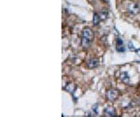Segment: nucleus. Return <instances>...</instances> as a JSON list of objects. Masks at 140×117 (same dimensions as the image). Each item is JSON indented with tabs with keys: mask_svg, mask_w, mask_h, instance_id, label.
<instances>
[{
	"mask_svg": "<svg viewBox=\"0 0 140 117\" xmlns=\"http://www.w3.org/2000/svg\"><path fill=\"white\" fill-rule=\"evenodd\" d=\"M119 96V92L118 90H116V89H108L106 91V97L108 98V100H115L116 98H118Z\"/></svg>",
	"mask_w": 140,
	"mask_h": 117,
	"instance_id": "obj_1",
	"label": "nucleus"
},
{
	"mask_svg": "<svg viewBox=\"0 0 140 117\" xmlns=\"http://www.w3.org/2000/svg\"><path fill=\"white\" fill-rule=\"evenodd\" d=\"M82 37L87 38V39L93 40V31H92L91 28H89V27L84 28V29L82 30Z\"/></svg>",
	"mask_w": 140,
	"mask_h": 117,
	"instance_id": "obj_2",
	"label": "nucleus"
},
{
	"mask_svg": "<svg viewBox=\"0 0 140 117\" xmlns=\"http://www.w3.org/2000/svg\"><path fill=\"white\" fill-rule=\"evenodd\" d=\"M128 10H129L132 14H137L140 11L139 7H138L135 3H131V4H129V6H128Z\"/></svg>",
	"mask_w": 140,
	"mask_h": 117,
	"instance_id": "obj_3",
	"label": "nucleus"
},
{
	"mask_svg": "<svg viewBox=\"0 0 140 117\" xmlns=\"http://www.w3.org/2000/svg\"><path fill=\"white\" fill-rule=\"evenodd\" d=\"M104 115L106 117H112L116 115L115 109L112 107H106L105 110H104Z\"/></svg>",
	"mask_w": 140,
	"mask_h": 117,
	"instance_id": "obj_4",
	"label": "nucleus"
},
{
	"mask_svg": "<svg viewBox=\"0 0 140 117\" xmlns=\"http://www.w3.org/2000/svg\"><path fill=\"white\" fill-rule=\"evenodd\" d=\"M98 65H99V60L96 58H92L90 60H88V62H87V67L89 68H94L96 67H98Z\"/></svg>",
	"mask_w": 140,
	"mask_h": 117,
	"instance_id": "obj_5",
	"label": "nucleus"
},
{
	"mask_svg": "<svg viewBox=\"0 0 140 117\" xmlns=\"http://www.w3.org/2000/svg\"><path fill=\"white\" fill-rule=\"evenodd\" d=\"M91 42H92L91 39L82 37V39H81V46L83 47V49H88L89 47H90V45H91Z\"/></svg>",
	"mask_w": 140,
	"mask_h": 117,
	"instance_id": "obj_6",
	"label": "nucleus"
},
{
	"mask_svg": "<svg viewBox=\"0 0 140 117\" xmlns=\"http://www.w3.org/2000/svg\"><path fill=\"white\" fill-rule=\"evenodd\" d=\"M101 21L100 15L98 13H93V25H98L99 23Z\"/></svg>",
	"mask_w": 140,
	"mask_h": 117,
	"instance_id": "obj_7",
	"label": "nucleus"
},
{
	"mask_svg": "<svg viewBox=\"0 0 140 117\" xmlns=\"http://www.w3.org/2000/svg\"><path fill=\"white\" fill-rule=\"evenodd\" d=\"M120 79H121V81H122L123 83H128L130 82V77H129L127 72H122V73L120 74Z\"/></svg>",
	"mask_w": 140,
	"mask_h": 117,
	"instance_id": "obj_8",
	"label": "nucleus"
},
{
	"mask_svg": "<svg viewBox=\"0 0 140 117\" xmlns=\"http://www.w3.org/2000/svg\"><path fill=\"white\" fill-rule=\"evenodd\" d=\"M64 89L70 93H73L74 90H75V86H74V84H72V83H68V84L64 87Z\"/></svg>",
	"mask_w": 140,
	"mask_h": 117,
	"instance_id": "obj_9",
	"label": "nucleus"
},
{
	"mask_svg": "<svg viewBox=\"0 0 140 117\" xmlns=\"http://www.w3.org/2000/svg\"><path fill=\"white\" fill-rule=\"evenodd\" d=\"M108 11H102V12L100 13V18H101V20H106V17H108Z\"/></svg>",
	"mask_w": 140,
	"mask_h": 117,
	"instance_id": "obj_10",
	"label": "nucleus"
},
{
	"mask_svg": "<svg viewBox=\"0 0 140 117\" xmlns=\"http://www.w3.org/2000/svg\"><path fill=\"white\" fill-rule=\"evenodd\" d=\"M121 45H123V41H122V39H117V46H121Z\"/></svg>",
	"mask_w": 140,
	"mask_h": 117,
	"instance_id": "obj_11",
	"label": "nucleus"
},
{
	"mask_svg": "<svg viewBox=\"0 0 140 117\" xmlns=\"http://www.w3.org/2000/svg\"><path fill=\"white\" fill-rule=\"evenodd\" d=\"M128 48L130 50H132V51H134V46H133V43H131V42H128Z\"/></svg>",
	"mask_w": 140,
	"mask_h": 117,
	"instance_id": "obj_12",
	"label": "nucleus"
},
{
	"mask_svg": "<svg viewBox=\"0 0 140 117\" xmlns=\"http://www.w3.org/2000/svg\"><path fill=\"white\" fill-rule=\"evenodd\" d=\"M93 111L94 112V113H95V114H97V113H98V112H97V105H94V106H93Z\"/></svg>",
	"mask_w": 140,
	"mask_h": 117,
	"instance_id": "obj_13",
	"label": "nucleus"
},
{
	"mask_svg": "<svg viewBox=\"0 0 140 117\" xmlns=\"http://www.w3.org/2000/svg\"><path fill=\"white\" fill-rule=\"evenodd\" d=\"M135 53L138 54V55H140V49H138V50H135Z\"/></svg>",
	"mask_w": 140,
	"mask_h": 117,
	"instance_id": "obj_14",
	"label": "nucleus"
},
{
	"mask_svg": "<svg viewBox=\"0 0 140 117\" xmlns=\"http://www.w3.org/2000/svg\"><path fill=\"white\" fill-rule=\"evenodd\" d=\"M102 1H103V2H105V3H108V2H109V0H102Z\"/></svg>",
	"mask_w": 140,
	"mask_h": 117,
	"instance_id": "obj_15",
	"label": "nucleus"
}]
</instances>
